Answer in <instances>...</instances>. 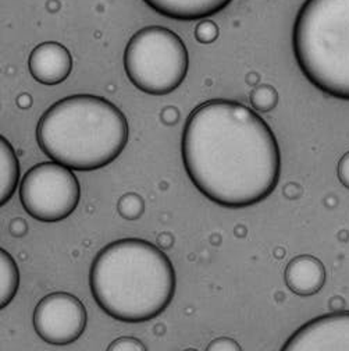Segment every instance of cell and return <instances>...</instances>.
I'll return each mask as SVG.
<instances>
[{"label": "cell", "instance_id": "obj_1", "mask_svg": "<svg viewBox=\"0 0 349 351\" xmlns=\"http://www.w3.org/2000/svg\"><path fill=\"white\" fill-rule=\"evenodd\" d=\"M181 155L194 186L224 208L263 201L280 180L281 154L270 125L235 101L198 106L184 125Z\"/></svg>", "mask_w": 349, "mask_h": 351}, {"label": "cell", "instance_id": "obj_2", "mask_svg": "<svg viewBox=\"0 0 349 351\" xmlns=\"http://www.w3.org/2000/svg\"><path fill=\"white\" fill-rule=\"evenodd\" d=\"M90 286L101 308L116 321L140 324L159 317L174 298L177 276L163 250L146 240L122 239L95 256Z\"/></svg>", "mask_w": 349, "mask_h": 351}, {"label": "cell", "instance_id": "obj_3", "mask_svg": "<svg viewBox=\"0 0 349 351\" xmlns=\"http://www.w3.org/2000/svg\"><path fill=\"white\" fill-rule=\"evenodd\" d=\"M36 141L53 162L71 170H98L124 151L128 123L124 113L105 98L73 95L42 114Z\"/></svg>", "mask_w": 349, "mask_h": 351}, {"label": "cell", "instance_id": "obj_4", "mask_svg": "<svg viewBox=\"0 0 349 351\" xmlns=\"http://www.w3.org/2000/svg\"><path fill=\"white\" fill-rule=\"evenodd\" d=\"M292 49L313 86L349 101V0H307L294 23Z\"/></svg>", "mask_w": 349, "mask_h": 351}, {"label": "cell", "instance_id": "obj_5", "mask_svg": "<svg viewBox=\"0 0 349 351\" xmlns=\"http://www.w3.org/2000/svg\"><path fill=\"white\" fill-rule=\"evenodd\" d=\"M125 74L138 90L161 97L184 82L190 56L183 39L168 28L149 25L129 39L124 52Z\"/></svg>", "mask_w": 349, "mask_h": 351}, {"label": "cell", "instance_id": "obj_6", "mask_svg": "<svg viewBox=\"0 0 349 351\" xmlns=\"http://www.w3.org/2000/svg\"><path fill=\"white\" fill-rule=\"evenodd\" d=\"M81 187L70 167L43 162L31 167L20 184L25 212L39 222H60L78 206Z\"/></svg>", "mask_w": 349, "mask_h": 351}, {"label": "cell", "instance_id": "obj_7", "mask_svg": "<svg viewBox=\"0 0 349 351\" xmlns=\"http://www.w3.org/2000/svg\"><path fill=\"white\" fill-rule=\"evenodd\" d=\"M32 324L43 341L53 346H67L81 337L88 324V314L75 295L57 291L45 295L38 302Z\"/></svg>", "mask_w": 349, "mask_h": 351}, {"label": "cell", "instance_id": "obj_8", "mask_svg": "<svg viewBox=\"0 0 349 351\" xmlns=\"http://www.w3.org/2000/svg\"><path fill=\"white\" fill-rule=\"evenodd\" d=\"M281 351H349V311L311 319L294 332Z\"/></svg>", "mask_w": 349, "mask_h": 351}, {"label": "cell", "instance_id": "obj_9", "mask_svg": "<svg viewBox=\"0 0 349 351\" xmlns=\"http://www.w3.org/2000/svg\"><path fill=\"white\" fill-rule=\"evenodd\" d=\"M32 77L43 85H57L66 81L73 69V59L66 47L57 42L38 45L28 60Z\"/></svg>", "mask_w": 349, "mask_h": 351}, {"label": "cell", "instance_id": "obj_10", "mask_svg": "<svg viewBox=\"0 0 349 351\" xmlns=\"http://www.w3.org/2000/svg\"><path fill=\"white\" fill-rule=\"evenodd\" d=\"M288 289L300 297L319 293L326 283V268L313 255H298L288 262L284 274Z\"/></svg>", "mask_w": 349, "mask_h": 351}, {"label": "cell", "instance_id": "obj_11", "mask_svg": "<svg viewBox=\"0 0 349 351\" xmlns=\"http://www.w3.org/2000/svg\"><path fill=\"white\" fill-rule=\"evenodd\" d=\"M159 14L181 21L205 20L224 10L233 0H144Z\"/></svg>", "mask_w": 349, "mask_h": 351}, {"label": "cell", "instance_id": "obj_12", "mask_svg": "<svg viewBox=\"0 0 349 351\" xmlns=\"http://www.w3.org/2000/svg\"><path fill=\"white\" fill-rule=\"evenodd\" d=\"M0 170H2V205L8 204L13 197L20 180V163L12 144L2 137L0 138Z\"/></svg>", "mask_w": 349, "mask_h": 351}, {"label": "cell", "instance_id": "obj_13", "mask_svg": "<svg viewBox=\"0 0 349 351\" xmlns=\"http://www.w3.org/2000/svg\"><path fill=\"white\" fill-rule=\"evenodd\" d=\"M20 286V272L14 258L6 251H0V305L2 308L13 301Z\"/></svg>", "mask_w": 349, "mask_h": 351}, {"label": "cell", "instance_id": "obj_14", "mask_svg": "<svg viewBox=\"0 0 349 351\" xmlns=\"http://www.w3.org/2000/svg\"><path fill=\"white\" fill-rule=\"evenodd\" d=\"M250 105L259 112H270L279 104V93L272 85L256 86L250 93Z\"/></svg>", "mask_w": 349, "mask_h": 351}, {"label": "cell", "instance_id": "obj_15", "mask_svg": "<svg viewBox=\"0 0 349 351\" xmlns=\"http://www.w3.org/2000/svg\"><path fill=\"white\" fill-rule=\"evenodd\" d=\"M117 210L125 221H138L145 212V201L135 193H127L118 199Z\"/></svg>", "mask_w": 349, "mask_h": 351}, {"label": "cell", "instance_id": "obj_16", "mask_svg": "<svg viewBox=\"0 0 349 351\" xmlns=\"http://www.w3.org/2000/svg\"><path fill=\"white\" fill-rule=\"evenodd\" d=\"M195 38L201 43H213L219 38V27L211 20H202L195 28Z\"/></svg>", "mask_w": 349, "mask_h": 351}, {"label": "cell", "instance_id": "obj_17", "mask_svg": "<svg viewBox=\"0 0 349 351\" xmlns=\"http://www.w3.org/2000/svg\"><path fill=\"white\" fill-rule=\"evenodd\" d=\"M106 351H148L145 344L135 339V337H129V336H122L116 340H113Z\"/></svg>", "mask_w": 349, "mask_h": 351}, {"label": "cell", "instance_id": "obj_18", "mask_svg": "<svg viewBox=\"0 0 349 351\" xmlns=\"http://www.w3.org/2000/svg\"><path fill=\"white\" fill-rule=\"evenodd\" d=\"M206 351H242V347L231 337H217L209 343Z\"/></svg>", "mask_w": 349, "mask_h": 351}, {"label": "cell", "instance_id": "obj_19", "mask_svg": "<svg viewBox=\"0 0 349 351\" xmlns=\"http://www.w3.org/2000/svg\"><path fill=\"white\" fill-rule=\"evenodd\" d=\"M338 180L346 189H349V152L344 154V156L338 162Z\"/></svg>", "mask_w": 349, "mask_h": 351}, {"label": "cell", "instance_id": "obj_20", "mask_svg": "<svg viewBox=\"0 0 349 351\" xmlns=\"http://www.w3.org/2000/svg\"><path fill=\"white\" fill-rule=\"evenodd\" d=\"M10 230H12L13 236L21 237L27 233V223L23 221V219H16V221H13V223L10 226Z\"/></svg>", "mask_w": 349, "mask_h": 351}, {"label": "cell", "instance_id": "obj_21", "mask_svg": "<svg viewBox=\"0 0 349 351\" xmlns=\"http://www.w3.org/2000/svg\"><path fill=\"white\" fill-rule=\"evenodd\" d=\"M185 351H198V350H195V348H188V350H185Z\"/></svg>", "mask_w": 349, "mask_h": 351}]
</instances>
